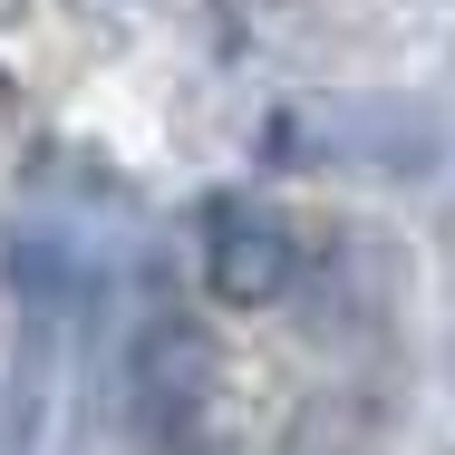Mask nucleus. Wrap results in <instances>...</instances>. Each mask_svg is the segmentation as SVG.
Segmentation results:
<instances>
[{
	"instance_id": "nucleus-1",
	"label": "nucleus",
	"mask_w": 455,
	"mask_h": 455,
	"mask_svg": "<svg viewBox=\"0 0 455 455\" xmlns=\"http://www.w3.org/2000/svg\"><path fill=\"white\" fill-rule=\"evenodd\" d=\"M204 281H213V300H233V310H272L281 291L300 281L291 223H281L272 204H243V194L204 204Z\"/></svg>"
},
{
	"instance_id": "nucleus-2",
	"label": "nucleus",
	"mask_w": 455,
	"mask_h": 455,
	"mask_svg": "<svg viewBox=\"0 0 455 455\" xmlns=\"http://www.w3.org/2000/svg\"><path fill=\"white\" fill-rule=\"evenodd\" d=\"M194 397H204V339H194L184 320H165V330L146 339V407H156L165 427H184Z\"/></svg>"
}]
</instances>
